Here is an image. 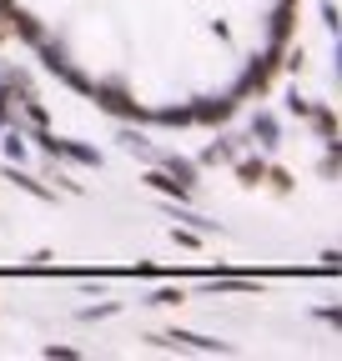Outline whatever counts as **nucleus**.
<instances>
[{"label":"nucleus","instance_id":"nucleus-1","mask_svg":"<svg viewBox=\"0 0 342 361\" xmlns=\"http://www.w3.org/2000/svg\"><path fill=\"white\" fill-rule=\"evenodd\" d=\"M91 101L161 126L217 121L267 80L292 0H0Z\"/></svg>","mask_w":342,"mask_h":361}]
</instances>
